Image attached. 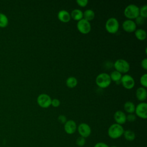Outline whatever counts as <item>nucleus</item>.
<instances>
[{
  "instance_id": "1",
  "label": "nucleus",
  "mask_w": 147,
  "mask_h": 147,
  "mask_svg": "<svg viewBox=\"0 0 147 147\" xmlns=\"http://www.w3.org/2000/svg\"><path fill=\"white\" fill-rule=\"evenodd\" d=\"M124 131V129L122 125L115 123L109 126L107 130V134L110 138L112 139H117L123 136Z\"/></svg>"
},
{
  "instance_id": "2",
  "label": "nucleus",
  "mask_w": 147,
  "mask_h": 147,
  "mask_svg": "<svg viewBox=\"0 0 147 147\" xmlns=\"http://www.w3.org/2000/svg\"><path fill=\"white\" fill-rule=\"evenodd\" d=\"M111 80L110 79V75L105 72L99 74L95 79V83L96 85L102 88L109 87L111 84Z\"/></svg>"
},
{
  "instance_id": "3",
  "label": "nucleus",
  "mask_w": 147,
  "mask_h": 147,
  "mask_svg": "<svg viewBox=\"0 0 147 147\" xmlns=\"http://www.w3.org/2000/svg\"><path fill=\"white\" fill-rule=\"evenodd\" d=\"M140 7L135 4L128 5L124 9V15L129 20H133L139 16Z\"/></svg>"
},
{
  "instance_id": "4",
  "label": "nucleus",
  "mask_w": 147,
  "mask_h": 147,
  "mask_svg": "<svg viewBox=\"0 0 147 147\" xmlns=\"http://www.w3.org/2000/svg\"><path fill=\"white\" fill-rule=\"evenodd\" d=\"M119 22L115 17L109 18L105 24V28L106 30L111 34H114L117 32L119 29Z\"/></svg>"
},
{
  "instance_id": "5",
  "label": "nucleus",
  "mask_w": 147,
  "mask_h": 147,
  "mask_svg": "<svg viewBox=\"0 0 147 147\" xmlns=\"http://www.w3.org/2000/svg\"><path fill=\"white\" fill-rule=\"evenodd\" d=\"M114 67L115 70L121 74L126 73L130 69L129 63L126 60L123 59H117L114 63Z\"/></svg>"
},
{
  "instance_id": "6",
  "label": "nucleus",
  "mask_w": 147,
  "mask_h": 147,
  "mask_svg": "<svg viewBox=\"0 0 147 147\" xmlns=\"http://www.w3.org/2000/svg\"><path fill=\"white\" fill-rule=\"evenodd\" d=\"M76 26H77L78 30L81 33H83V34L88 33L91 29V26L90 22L84 18H82V20L78 21Z\"/></svg>"
},
{
  "instance_id": "7",
  "label": "nucleus",
  "mask_w": 147,
  "mask_h": 147,
  "mask_svg": "<svg viewBox=\"0 0 147 147\" xmlns=\"http://www.w3.org/2000/svg\"><path fill=\"white\" fill-rule=\"evenodd\" d=\"M52 99L50 96L46 94H40L37 98L38 105L42 108H48L51 105Z\"/></svg>"
},
{
  "instance_id": "8",
  "label": "nucleus",
  "mask_w": 147,
  "mask_h": 147,
  "mask_svg": "<svg viewBox=\"0 0 147 147\" xmlns=\"http://www.w3.org/2000/svg\"><path fill=\"white\" fill-rule=\"evenodd\" d=\"M120 81L123 87L128 90L133 88L135 85L134 79L131 76L128 74H125L122 76Z\"/></svg>"
},
{
  "instance_id": "9",
  "label": "nucleus",
  "mask_w": 147,
  "mask_h": 147,
  "mask_svg": "<svg viewBox=\"0 0 147 147\" xmlns=\"http://www.w3.org/2000/svg\"><path fill=\"white\" fill-rule=\"evenodd\" d=\"M136 114L142 119L147 118V104L145 102H141L138 103L135 108Z\"/></svg>"
},
{
  "instance_id": "10",
  "label": "nucleus",
  "mask_w": 147,
  "mask_h": 147,
  "mask_svg": "<svg viewBox=\"0 0 147 147\" xmlns=\"http://www.w3.org/2000/svg\"><path fill=\"white\" fill-rule=\"evenodd\" d=\"M77 129L80 136L85 138L89 137L91 133V129L86 123H80L77 127Z\"/></svg>"
},
{
  "instance_id": "11",
  "label": "nucleus",
  "mask_w": 147,
  "mask_h": 147,
  "mask_svg": "<svg viewBox=\"0 0 147 147\" xmlns=\"http://www.w3.org/2000/svg\"><path fill=\"white\" fill-rule=\"evenodd\" d=\"M123 29L128 33H131L136 30L137 25L133 20H126L122 24Z\"/></svg>"
},
{
  "instance_id": "12",
  "label": "nucleus",
  "mask_w": 147,
  "mask_h": 147,
  "mask_svg": "<svg viewBox=\"0 0 147 147\" xmlns=\"http://www.w3.org/2000/svg\"><path fill=\"white\" fill-rule=\"evenodd\" d=\"M64 129L66 133L68 134H72L76 131L77 125L74 120L69 119L67 121V122L64 123Z\"/></svg>"
},
{
  "instance_id": "13",
  "label": "nucleus",
  "mask_w": 147,
  "mask_h": 147,
  "mask_svg": "<svg viewBox=\"0 0 147 147\" xmlns=\"http://www.w3.org/2000/svg\"><path fill=\"white\" fill-rule=\"evenodd\" d=\"M114 118L116 122V123L119 124L121 125L124 124L126 122V115L125 113L121 110H118L115 111L114 114Z\"/></svg>"
},
{
  "instance_id": "14",
  "label": "nucleus",
  "mask_w": 147,
  "mask_h": 147,
  "mask_svg": "<svg viewBox=\"0 0 147 147\" xmlns=\"http://www.w3.org/2000/svg\"><path fill=\"white\" fill-rule=\"evenodd\" d=\"M58 19L63 22H68L71 20L70 13L66 10L63 9L60 10L57 14Z\"/></svg>"
},
{
  "instance_id": "15",
  "label": "nucleus",
  "mask_w": 147,
  "mask_h": 147,
  "mask_svg": "<svg viewBox=\"0 0 147 147\" xmlns=\"http://www.w3.org/2000/svg\"><path fill=\"white\" fill-rule=\"evenodd\" d=\"M136 96L138 100L140 101H144L146 99L147 92L145 88L140 87L136 90Z\"/></svg>"
},
{
  "instance_id": "16",
  "label": "nucleus",
  "mask_w": 147,
  "mask_h": 147,
  "mask_svg": "<svg viewBox=\"0 0 147 147\" xmlns=\"http://www.w3.org/2000/svg\"><path fill=\"white\" fill-rule=\"evenodd\" d=\"M71 18H72L76 21H79L83 18V12L78 9H74L70 13Z\"/></svg>"
},
{
  "instance_id": "17",
  "label": "nucleus",
  "mask_w": 147,
  "mask_h": 147,
  "mask_svg": "<svg viewBox=\"0 0 147 147\" xmlns=\"http://www.w3.org/2000/svg\"><path fill=\"white\" fill-rule=\"evenodd\" d=\"M125 110L129 114H132L135 111L136 106L133 102L131 101H126L123 105Z\"/></svg>"
},
{
  "instance_id": "18",
  "label": "nucleus",
  "mask_w": 147,
  "mask_h": 147,
  "mask_svg": "<svg viewBox=\"0 0 147 147\" xmlns=\"http://www.w3.org/2000/svg\"><path fill=\"white\" fill-rule=\"evenodd\" d=\"M125 139L128 141H133L136 138L135 133L131 130H125L123 134Z\"/></svg>"
},
{
  "instance_id": "19",
  "label": "nucleus",
  "mask_w": 147,
  "mask_h": 147,
  "mask_svg": "<svg viewBox=\"0 0 147 147\" xmlns=\"http://www.w3.org/2000/svg\"><path fill=\"white\" fill-rule=\"evenodd\" d=\"M95 17V13L92 9H87L83 12V18L86 20L90 22Z\"/></svg>"
},
{
  "instance_id": "20",
  "label": "nucleus",
  "mask_w": 147,
  "mask_h": 147,
  "mask_svg": "<svg viewBox=\"0 0 147 147\" xmlns=\"http://www.w3.org/2000/svg\"><path fill=\"white\" fill-rule=\"evenodd\" d=\"M135 36L136 38L140 40H144L146 37V32L144 29H137L135 31Z\"/></svg>"
},
{
  "instance_id": "21",
  "label": "nucleus",
  "mask_w": 147,
  "mask_h": 147,
  "mask_svg": "<svg viewBox=\"0 0 147 147\" xmlns=\"http://www.w3.org/2000/svg\"><path fill=\"white\" fill-rule=\"evenodd\" d=\"M78 84V80L74 76H69L66 80V85L68 87L72 88L76 86Z\"/></svg>"
},
{
  "instance_id": "22",
  "label": "nucleus",
  "mask_w": 147,
  "mask_h": 147,
  "mask_svg": "<svg viewBox=\"0 0 147 147\" xmlns=\"http://www.w3.org/2000/svg\"><path fill=\"white\" fill-rule=\"evenodd\" d=\"M8 24L9 19L7 16L3 13H0V27L5 28L7 26Z\"/></svg>"
},
{
  "instance_id": "23",
  "label": "nucleus",
  "mask_w": 147,
  "mask_h": 147,
  "mask_svg": "<svg viewBox=\"0 0 147 147\" xmlns=\"http://www.w3.org/2000/svg\"><path fill=\"white\" fill-rule=\"evenodd\" d=\"M110 79L111 80H113L114 82H119L121 80V79L122 78V74L119 72L118 71L115 70L113 71L110 75Z\"/></svg>"
},
{
  "instance_id": "24",
  "label": "nucleus",
  "mask_w": 147,
  "mask_h": 147,
  "mask_svg": "<svg viewBox=\"0 0 147 147\" xmlns=\"http://www.w3.org/2000/svg\"><path fill=\"white\" fill-rule=\"evenodd\" d=\"M139 16L145 18L147 17V5H144L140 8Z\"/></svg>"
},
{
  "instance_id": "25",
  "label": "nucleus",
  "mask_w": 147,
  "mask_h": 147,
  "mask_svg": "<svg viewBox=\"0 0 147 147\" xmlns=\"http://www.w3.org/2000/svg\"><path fill=\"white\" fill-rule=\"evenodd\" d=\"M76 144L80 147L83 146L86 144V139L84 137H82L81 136L77 138L76 140Z\"/></svg>"
},
{
  "instance_id": "26",
  "label": "nucleus",
  "mask_w": 147,
  "mask_h": 147,
  "mask_svg": "<svg viewBox=\"0 0 147 147\" xmlns=\"http://www.w3.org/2000/svg\"><path fill=\"white\" fill-rule=\"evenodd\" d=\"M140 83L143 86V87L145 88L147 87V74H143L140 78Z\"/></svg>"
},
{
  "instance_id": "27",
  "label": "nucleus",
  "mask_w": 147,
  "mask_h": 147,
  "mask_svg": "<svg viewBox=\"0 0 147 147\" xmlns=\"http://www.w3.org/2000/svg\"><path fill=\"white\" fill-rule=\"evenodd\" d=\"M134 22H135L136 25H141L144 24V23L145 22V18L139 16L137 18H135V21Z\"/></svg>"
},
{
  "instance_id": "28",
  "label": "nucleus",
  "mask_w": 147,
  "mask_h": 147,
  "mask_svg": "<svg viewBox=\"0 0 147 147\" xmlns=\"http://www.w3.org/2000/svg\"><path fill=\"white\" fill-rule=\"evenodd\" d=\"M136 119V116L133 113L132 114H128V115H126V121H128L129 122H134Z\"/></svg>"
},
{
  "instance_id": "29",
  "label": "nucleus",
  "mask_w": 147,
  "mask_h": 147,
  "mask_svg": "<svg viewBox=\"0 0 147 147\" xmlns=\"http://www.w3.org/2000/svg\"><path fill=\"white\" fill-rule=\"evenodd\" d=\"M76 2L78 5L81 7H85L88 3V0H76Z\"/></svg>"
},
{
  "instance_id": "30",
  "label": "nucleus",
  "mask_w": 147,
  "mask_h": 147,
  "mask_svg": "<svg viewBox=\"0 0 147 147\" xmlns=\"http://www.w3.org/2000/svg\"><path fill=\"white\" fill-rule=\"evenodd\" d=\"M60 102L58 99H52L51 101V105L54 107H57L60 106Z\"/></svg>"
},
{
  "instance_id": "31",
  "label": "nucleus",
  "mask_w": 147,
  "mask_h": 147,
  "mask_svg": "<svg viewBox=\"0 0 147 147\" xmlns=\"http://www.w3.org/2000/svg\"><path fill=\"white\" fill-rule=\"evenodd\" d=\"M58 121L59 122H60L61 123H63V124H64L66 122H67V118L65 115H60L59 117H58Z\"/></svg>"
},
{
  "instance_id": "32",
  "label": "nucleus",
  "mask_w": 147,
  "mask_h": 147,
  "mask_svg": "<svg viewBox=\"0 0 147 147\" xmlns=\"http://www.w3.org/2000/svg\"><path fill=\"white\" fill-rule=\"evenodd\" d=\"M94 147H110L107 144L102 142H97L96 144H95Z\"/></svg>"
},
{
  "instance_id": "33",
  "label": "nucleus",
  "mask_w": 147,
  "mask_h": 147,
  "mask_svg": "<svg viewBox=\"0 0 147 147\" xmlns=\"http://www.w3.org/2000/svg\"><path fill=\"white\" fill-rule=\"evenodd\" d=\"M141 67L145 70L147 69V59L146 58H144L141 63Z\"/></svg>"
},
{
  "instance_id": "34",
  "label": "nucleus",
  "mask_w": 147,
  "mask_h": 147,
  "mask_svg": "<svg viewBox=\"0 0 147 147\" xmlns=\"http://www.w3.org/2000/svg\"><path fill=\"white\" fill-rule=\"evenodd\" d=\"M110 147H117V146H115V145H113V146H110Z\"/></svg>"
}]
</instances>
